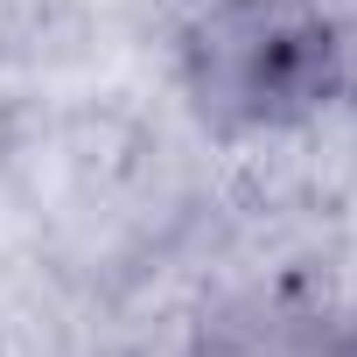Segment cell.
<instances>
[{"mask_svg":"<svg viewBox=\"0 0 357 357\" xmlns=\"http://www.w3.org/2000/svg\"><path fill=\"white\" fill-rule=\"evenodd\" d=\"M183 98L218 133H287L336 105L350 36L329 0H204L175 43Z\"/></svg>","mask_w":357,"mask_h":357,"instance_id":"obj_1","label":"cell"},{"mask_svg":"<svg viewBox=\"0 0 357 357\" xmlns=\"http://www.w3.org/2000/svg\"><path fill=\"white\" fill-rule=\"evenodd\" d=\"M190 357H357V329L294 294H231L197 322Z\"/></svg>","mask_w":357,"mask_h":357,"instance_id":"obj_2","label":"cell"}]
</instances>
